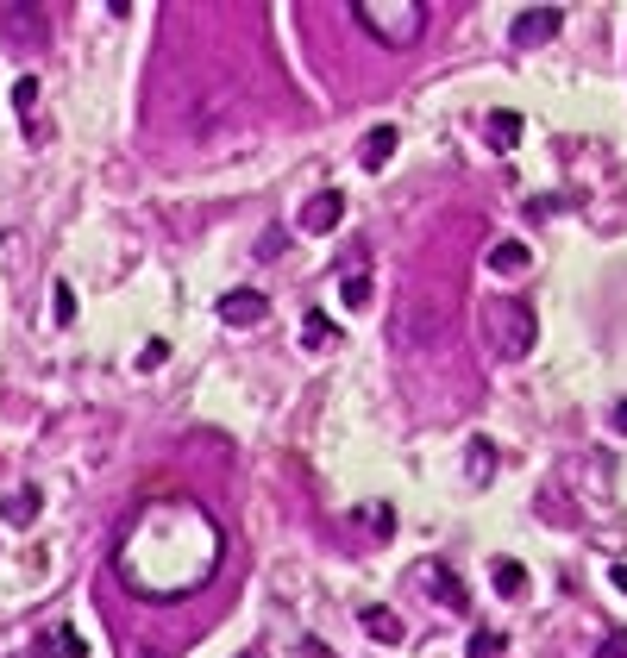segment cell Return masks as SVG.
Wrapping results in <instances>:
<instances>
[{
  "mask_svg": "<svg viewBox=\"0 0 627 658\" xmlns=\"http://www.w3.org/2000/svg\"><path fill=\"white\" fill-rule=\"evenodd\" d=\"M609 577H615V590L627 596V564H615V571H609Z\"/></svg>",
  "mask_w": 627,
  "mask_h": 658,
  "instance_id": "7402d4cb",
  "label": "cell"
},
{
  "mask_svg": "<svg viewBox=\"0 0 627 658\" xmlns=\"http://www.w3.org/2000/svg\"><path fill=\"white\" fill-rule=\"evenodd\" d=\"M471 658H502V633L496 627H477L471 633Z\"/></svg>",
  "mask_w": 627,
  "mask_h": 658,
  "instance_id": "e0dca14e",
  "label": "cell"
},
{
  "mask_svg": "<svg viewBox=\"0 0 627 658\" xmlns=\"http://www.w3.org/2000/svg\"><path fill=\"white\" fill-rule=\"evenodd\" d=\"M13 107H19V113L38 107V76H19V82H13Z\"/></svg>",
  "mask_w": 627,
  "mask_h": 658,
  "instance_id": "ac0fdd59",
  "label": "cell"
},
{
  "mask_svg": "<svg viewBox=\"0 0 627 658\" xmlns=\"http://www.w3.org/2000/svg\"><path fill=\"white\" fill-rule=\"evenodd\" d=\"M490 145H496V151H515V145H521V113H508V107L490 113Z\"/></svg>",
  "mask_w": 627,
  "mask_h": 658,
  "instance_id": "8fae6325",
  "label": "cell"
},
{
  "mask_svg": "<svg viewBox=\"0 0 627 658\" xmlns=\"http://www.w3.org/2000/svg\"><path fill=\"white\" fill-rule=\"evenodd\" d=\"M464 470H471V483H490V477H496V452H490V439H471V458H464Z\"/></svg>",
  "mask_w": 627,
  "mask_h": 658,
  "instance_id": "5bb4252c",
  "label": "cell"
},
{
  "mask_svg": "<svg viewBox=\"0 0 627 658\" xmlns=\"http://www.w3.org/2000/svg\"><path fill=\"white\" fill-rule=\"evenodd\" d=\"M51 308H57V320H76V295H69V282H57V301H51Z\"/></svg>",
  "mask_w": 627,
  "mask_h": 658,
  "instance_id": "ffe728a7",
  "label": "cell"
},
{
  "mask_svg": "<svg viewBox=\"0 0 627 658\" xmlns=\"http://www.w3.org/2000/svg\"><path fill=\"white\" fill-rule=\"evenodd\" d=\"M490 577H496V596H527V571H521L515 558H496Z\"/></svg>",
  "mask_w": 627,
  "mask_h": 658,
  "instance_id": "4fadbf2b",
  "label": "cell"
},
{
  "mask_svg": "<svg viewBox=\"0 0 627 658\" xmlns=\"http://www.w3.org/2000/svg\"><path fill=\"white\" fill-rule=\"evenodd\" d=\"M352 19L383 44V51H408V44L427 32L421 0H352Z\"/></svg>",
  "mask_w": 627,
  "mask_h": 658,
  "instance_id": "6da1fadb",
  "label": "cell"
},
{
  "mask_svg": "<svg viewBox=\"0 0 627 658\" xmlns=\"http://www.w3.org/2000/svg\"><path fill=\"white\" fill-rule=\"evenodd\" d=\"M396 145H402V132H396V126H377V132L358 145V163H364V170H383V163L396 157Z\"/></svg>",
  "mask_w": 627,
  "mask_h": 658,
  "instance_id": "9c48e42d",
  "label": "cell"
},
{
  "mask_svg": "<svg viewBox=\"0 0 627 658\" xmlns=\"http://www.w3.org/2000/svg\"><path fill=\"white\" fill-rule=\"evenodd\" d=\"M38 514H44V496H38L32 483H19V489H7V496H0V521H7V527H32Z\"/></svg>",
  "mask_w": 627,
  "mask_h": 658,
  "instance_id": "8992f818",
  "label": "cell"
},
{
  "mask_svg": "<svg viewBox=\"0 0 627 658\" xmlns=\"http://www.w3.org/2000/svg\"><path fill=\"white\" fill-rule=\"evenodd\" d=\"M615 427H621V433H627V402H621V408H615Z\"/></svg>",
  "mask_w": 627,
  "mask_h": 658,
  "instance_id": "603a6c76",
  "label": "cell"
},
{
  "mask_svg": "<svg viewBox=\"0 0 627 658\" xmlns=\"http://www.w3.org/2000/svg\"><path fill=\"white\" fill-rule=\"evenodd\" d=\"M164 351H170V345H164V339H151V345H145V351H138V370H157V364H164Z\"/></svg>",
  "mask_w": 627,
  "mask_h": 658,
  "instance_id": "d6986e66",
  "label": "cell"
},
{
  "mask_svg": "<svg viewBox=\"0 0 627 658\" xmlns=\"http://www.w3.org/2000/svg\"><path fill=\"white\" fill-rule=\"evenodd\" d=\"M132 658H151V652H132Z\"/></svg>",
  "mask_w": 627,
  "mask_h": 658,
  "instance_id": "d4e9b609",
  "label": "cell"
},
{
  "mask_svg": "<svg viewBox=\"0 0 627 658\" xmlns=\"http://www.w3.org/2000/svg\"><path fill=\"white\" fill-rule=\"evenodd\" d=\"M239 658H258V652H239Z\"/></svg>",
  "mask_w": 627,
  "mask_h": 658,
  "instance_id": "cb8c5ba5",
  "label": "cell"
},
{
  "mask_svg": "<svg viewBox=\"0 0 627 658\" xmlns=\"http://www.w3.org/2000/svg\"><path fill=\"white\" fill-rule=\"evenodd\" d=\"M339 301H345V308H370V276H364V270H352V276L339 282Z\"/></svg>",
  "mask_w": 627,
  "mask_h": 658,
  "instance_id": "2e32d148",
  "label": "cell"
},
{
  "mask_svg": "<svg viewBox=\"0 0 627 658\" xmlns=\"http://www.w3.org/2000/svg\"><path fill=\"white\" fill-rule=\"evenodd\" d=\"M483 339L496 345V358H527L533 339H540V320L521 295H490L483 301Z\"/></svg>",
  "mask_w": 627,
  "mask_h": 658,
  "instance_id": "7a4b0ae2",
  "label": "cell"
},
{
  "mask_svg": "<svg viewBox=\"0 0 627 658\" xmlns=\"http://www.w3.org/2000/svg\"><path fill=\"white\" fill-rule=\"evenodd\" d=\"M339 220H345V195H339V188H320V195L301 207V226H308V232H333Z\"/></svg>",
  "mask_w": 627,
  "mask_h": 658,
  "instance_id": "52a82bcc",
  "label": "cell"
},
{
  "mask_svg": "<svg viewBox=\"0 0 627 658\" xmlns=\"http://www.w3.org/2000/svg\"><path fill=\"white\" fill-rule=\"evenodd\" d=\"M559 26H565L559 7H527V13H515V32H508V38L533 51V44H552V38H559Z\"/></svg>",
  "mask_w": 627,
  "mask_h": 658,
  "instance_id": "277c9868",
  "label": "cell"
},
{
  "mask_svg": "<svg viewBox=\"0 0 627 658\" xmlns=\"http://www.w3.org/2000/svg\"><path fill=\"white\" fill-rule=\"evenodd\" d=\"M301 345H308V351H333L339 345V326L327 314H308V320H301Z\"/></svg>",
  "mask_w": 627,
  "mask_h": 658,
  "instance_id": "7c38bea8",
  "label": "cell"
},
{
  "mask_svg": "<svg viewBox=\"0 0 627 658\" xmlns=\"http://www.w3.org/2000/svg\"><path fill=\"white\" fill-rule=\"evenodd\" d=\"M414 583H421V590H433V602L439 608H452V615H464V608H471V596H464V583L446 571V564L439 558H427V564H414Z\"/></svg>",
  "mask_w": 627,
  "mask_h": 658,
  "instance_id": "3957f363",
  "label": "cell"
},
{
  "mask_svg": "<svg viewBox=\"0 0 627 658\" xmlns=\"http://www.w3.org/2000/svg\"><path fill=\"white\" fill-rule=\"evenodd\" d=\"M270 314V295L264 289H232L220 295V326H258Z\"/></svg>",
  "mask_w": 627,
  "mask_h": 658,
  "instance_id": "5b68a950",
  "label": "cell"
},
{
  "mask_svg": "<svg viewBox=\"0 0 627 658\" xmlns=\"http://www.w3.org/2000/svg\"><path fill=\"white\" fill-rule=\"evenodd\" d=\"M358 621H364L370 640H383V646H402V633H408L402 615H396V608H383V602H364V615H358Z\"/></svg>",
  "mask_w": 627,
  "mask_h": 658,
  "instance_id": "ba28073f",
  "label": "cell"
},
{
  "mask_svg": "<svg viewBox=\"0 0 627 658\" xmlns=\"http://www.w3.org/2000/svg\"><path fill=\"white\" fill-rule=\"evenodd\" d=\"M527 264H533V251H527L521 239H502V245H490V270H496V276H521Z\"/></svg>",
  "mask_w": 627,
  "mask_h": 658,
  "instance_id": "30bf717a",
  "label": "cell"
},
{
  "mask_svg": "<svg viewBox=\"0 0 627 658\" xmlns=\"http://www.w3.org/2000/svg\"><path fill=\"white\" fill-rule=\"evenodd\" d=\"M51 658H88V640H82L76 627H57L51 633Z\"/></svg>",
  "mask_w": 627,
  "mask_h": 658,
  "instance_id": "9a60e30c",
  "label": "cell"
},
{
  "mask_svg": "<svg viewBox=\"0 0 627 658\" xmlns=\"http://www.w3.org/2000/svg\"><path fill=\"white\" fill-rule=\"evenodd\" d=\"M602 658H627V633H609V640H602Z\"/></svg>",
  "mask_w": 627,
  "mask_h": 658,
  "instance_id": "44dd1931",
  "label": "cell"
}]
</instances>
